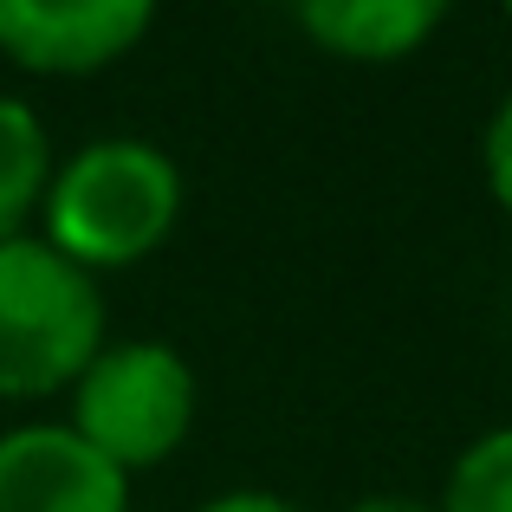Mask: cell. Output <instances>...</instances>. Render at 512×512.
<instances>
[{
	"mask_svg": "<svg viewBox=\"0 0 512 512\" xmlns=\"http://www.w3.org/2000/svg\"><path fill=\"white\" fill-rule=\"evenodd\" d=\"M182 163L150 137H91L52 163L33 234L91 279L143 266L182 221Z\"/></svg>",
	"mask_w": 512,
	"mask_h": 512,
	"instance_id": "6da1fadb",
	"label": "cell"
},
{
	"mask_svg": "<svg viewBox=\"0 0 512 512\" xmlns=\"http://www.w3.org/2000/svg\"><path fill=\"white\" fill-rule=\"evenodd\" d=\"M111 344L104 286L39 234L0 240V402H46Z\"/></svg>",
	"mask_w": 512,
	"mask_h": 512,
	"instance_id": "7a4b0ae2",
	"label": "cell"
},
{
	"mask_svg": "<svg viewBox=\"0 0 512 512\" xmlns=\"http://www.w3.org/2000/svg\"><path fill=\"white\" fill-rule=\"evenodd\" d=\"M65 396H72L65 428L78 441H91L117 474L137 480L195 435L201 376L163 338H117L85 363V376Z\"/></svg>",
	"mask_w": 512,
	"mask_h": 512,
	"instance_id": "3957f363",
	"label": "cell"
},
{
	"mask_svg": "<svg viewBox=\"0 0 512 512\" xmlns=\"http://www.w3.org/2000/svg\"><path fill=\"white\" fill-rule=\"evenodd\" d=\"M163 0H0V59L33 78H98L150 39Z\"/></svg>",
	"mask_w": 512,
	"mask_h": 512,
	"instance_id": "277c9868",
	"label": "cell"
},
{
	"mask_svg": "<svg viewBox=\"0 0 512 512\" xmlns=\"http://www.w3.org/2000/svg\"><path fill=\"white\" fill-rule=\"evenodd\" d=\"M0 512H130V474L65 422H13L0 428Z\"/></svg>",
	"mask_w": 512,
	"mask_h": 512,
	"instance_id": "5b68a950",
	"label": "cell"
},
{
	"mask_svg": "<svg viewBox=\"0 0 512 512\" xmlns=\"http://www.w3.org/2000/svg\"><path fill=\"white\" fill-rule=\"evenodd\" d=\"M454 0H292V20L318 52L350 65H396L441 33Z\"/></svg>",
	"mask_w": 512,
	"mask_h": 512,
	"instance_id": "8992f818",
	"label": "cell"
},
{
	"mask_svg": "<svg viewBox=\"0 0 512 512\" xmlns=\"http://www.w3.org/2000/svg\"><path fill=\"white\" fill-rule=\"evenodd\" d=\"M52 130L20 91H0V240L33 234L52 182Z\"/></svg>",
	"mask_w": 512,
	"mask_h": 512,
	"instance_id": "52a82bcc",
	"label": "cell"
},
{
	"mask_svg": "<svg viewBox=\"0 0 512 512\" xmlns=\"http://www.w3.org/2000/svg\"><path fill=\"white\" fill-rule=\"evenodd\" d=\"M435 512H512V422L480 428L454 454Z\"/></svg>",
	"mask_w": 512,
	"mask_h": 512,
	"instance_id": "ba28073f",
	"label": "cell"
},
{
	"mask_svg": "<svg viewBox=\"0 0 512 512\" xmlns=\"http://www.w3.org/2000/svg\"><path fill=\"white\" fill-rule=\"evenodd\" d=\"M480 169H487L493 208L512 221V85H506V98L493 104V117H487V137H480Z\"/></svg>",
	"mask_w": 512,
	"mask_h": 512,
	"instance_id": "9c48e42d",
	"label": "cell"
},
{
	"mask_svg": "<svg viewBox=\"0 0 512 512\" xmlns=\"http://www.w3.org/2000/svg\"><path fill=\"white\" fill-rule=\"evenodd\" d=\"M195 512H312V506L286 500V493H273V487H227V493H214V500H201Z\"/></svg>",
	"mask_w": 512,
	"mask_h": 512,
	"instance_id": "30bf717a",
	"label": "cell"
},
{
	"mask_svg": "<svg viewBox=\"0 0 512 512\" xmlns=\"http://www.w3.org/2000/svg\"><path fill=\"white\" fill-rule=\"evenodd\" d=\"M350 512H435V500H415V493H363Z\"/></svg>",
	"mask_w": 512,
	"mask_h": 512,
	"instance_id": "8fae6325",
	"label": "cell"
},
{
	"mask_svg": "<svg viewBox=\"0 0 512 512\" xmlns=\"http://www.w3.org/2000/svg\"><path fill=\"white\" fill-rule=\"evenodd\" d=\"M500 13H506V26H512V0H500Z\"/></svg>",
	"mask_w": 512,
	"mask_h": 512,
	"instance_id": "7c38bea8",
	"label": "cell"
}]
</instances>
